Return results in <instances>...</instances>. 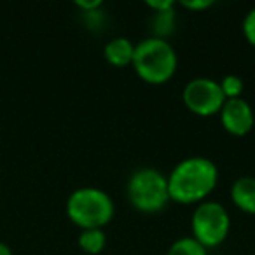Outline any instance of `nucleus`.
I'll return each mask as SVG.
<instances>
[{"instance_id": "obj_1", "label": "nucleus", "mask_w": 255, "mask_h": 255, "mask_svg": "<svg viewBox=\"0 0 255 255\" xmlns=\"http://www.w3.org/2000/svg\"><path fill=\"white\" fill-rule=\"evenodd\" d=\"M219 184V168L210 157L191 156L175 164L168 175L171 201L198 205L205 201Z\"/></svg>"}, {"instance_id": "obj_2", "label": "nucleus", "mask_w": 255, "mask_h": 255, "mask_svg": "<svg viewBox=\"0 0 255 255\" xmlns=\"http://www.w3.org/2000/svg\"><path fill=\"white\" fill-rule=\"evenodd\" d=\"M131 65L142 81L149 84H163L177 72L178 56L170 40L145 37L135 44Z\"/></svg>"}, {"instance_id": "obj_3", "label": "nucleus", "mask_w": 255, "mask_h": 255, "mask_svg": "<svg viewBox=\"0 0 255 255\" xmlns=\"http://www.w3.org/2000/svg\"><path fill=\"white\" fill-rule=\"evenodd\" d=\"M116 213L112 196L98 187H79L67 199V215L81 229H103Z\"/></svg>"}, {"instance_id": "obj_4", "label": "nucleus", "mask_w": 255, "mask_h": 255, "mask_svg": "<svg viewBox=\"0 0 255 255\" xmlns=\"http://www.w3.org/2000/svg\"><path fill=\"white\" fill-rule=\"evenodd\" d=\"M126 194L129 203L143 213H157L171 201L168 177L154 166L136 168L128 178Z\"/></svg>"}, {"instance_id": "obj_5", "label": "nucleus", "mask_w": 255, "mask_h": 255, "mask_svg": "<svg viewBox=\"0 0 255 255\" xmlns=\"http://www.w3.org/2000/svg\"><path fill=\"white\" fill-rule=\"evenodd\" d=\"M192 238L203 247L213 248L226 241L231 231V217L227 208L219 201L205 199L198 203L191 217Z\"/></svg>"}, {"instance_id": "obj_6", "label": "nucleus", "mask_w": 255, "mask_h": 255, "mask_svg": "<svg viewBox=\"0 0 255 255\" xmlns=\"http://www.w3.org/2000/svg\"><path fill=\"white\" fill-rule=\"evenodd\" d=\"M182 100L192 114L210 117L220 112L226 96L219 81L212 77H194L185 84Z\"/></svg>"}, {"instance_id": "obj_7", "label": "nucleus", "mask_w": 255, "mask_h": 255, "mask_svg": "<svg viewBox=\"0 0 255 255\" xmlns=\"http://www.w3.org/2000/svg\"><path fill=\"white\" fill-rule=\"evenodd\" d=\"M219 114L224 129L234 136H245L252 131L255 124L254 109L243 96L226 100Z\"/></svg>"}, {"instance_id": "obj_8", "label": "nucleus", "mask_w": 255, "mask_h": 255, "mask_svg": "<svg viewBox=\"0 0 255 255\" xmlns=\"http://www.w3.org/2000/svg\"><path fill=\"white\" fill-rule=\"evenodd\" d=\"M231 199L241 212L255 215V177L243 175L236 178L231 187Z\"/></svg>"}, {"instance_id": "obj_9", "label": "nucleus", "mask_w": 255, "mask_h": 255, "mask_svg": "<svg viewBox=\"0 0 255 255\" xmlns=\"http://www.w3.org/2000/svg\"><path fill=\"white\" fill-rule=\"evenodd\" d=\"M135 44L128 37H114L103 47V56L114 67H126L133 61Z\"/></svg>"}, {"instance_id": "obj_10", "label": "nucleus", "mask_w": 255, "mask_h": 255, "mask_svg": "<svg viewBox=\"0 0 255 255\" xmlns=\"http://www.w3.org/2000/svg\"><path fill=\"white\" fill-rule=\"evenodd\" d=\"M175 25H177V16H175V7L168 9V11L152 12L150 18V28H152V35L157 39L168 40V37L175 32Z\"/></svg>"}, {"instance_id": "obj_11", "label": "nucleus", "mask_w": 255, "mask_h": 255, "mask_svg": "<svg viewBox=\"0 0 255 255\" xmlns=\"http://www.w3.org/2000/svg\"><path fill=\"white\" fill-rule=\"evenodd\" d=\"M79 247L89 255H96L103 252L107 245V236L103 229H82L79 234Z\"/></svg>"}, {"instance_id": "obj_12", "label": "nucleus", "mask_w": 255, "mask_h": 255, "mask_svg": "<svg viewBox=\"0 0 255 255\" xmlns=\"http://www.w3.org/2000/svg\"><path fill=\"white\" fill-rule=\"evenodd\" d=\"M166 255H208V248L203 247L196 238L182 236L170 245Z\"/></svg>"}, {"instance_id": "obj_13", "label": "nucleus", "mask_w": 255, "mask_h": 255, "mask_svg": "<svg viewBox=\"0 0 255 255\" xmlns=\"http://www.w3.org/2000/svg\"><path fill=\"white\" fill-rule=\"evenodd\" d=\"M220 88H222V93H224V96H226V100L240 98V96L243 95L245 82L240 75L229 74L220 81Z\"/></svg>"}, {"instance_id": "obj_14", "label": "nucleus", "mask_w": 255, "mask_h": 255, "mask_svg": "<svg viewBox=\"0 0 255 255\" xmlns=\"http://www.w3.org/2000/svg\"><path fill=\"white\" fill-rule=\"evenodd\" d=\"M82 18H84V23L89 28L98 30V28H102L103 23H105V12H103V7H100V9H95V11L82 12Z\"/></svg>"}, {"instance_id": "obj_15", "label": "nucleus", "mask_w": 255, "mask_h": 255, "mask_svg": "<svg viewBox=\"0 0 255 255\" xmlns=\"http://www.w3.org/2000/svg\"><path fill=\"white\" fill-rule=\"evenodd\" d=\"M243 35L252 46L255 47V7H252L250 11L245 14L243 18Z\"/></svg>"}, {"instance_id": "obj_16", "label": "nucleus", "mask_w": 255, "mask_h": 255, "mask_svg": "<svg viewBox=\"0 0 255 255\" xmlns=\"http://www.w3.org/2000/svg\"><path fill=\"white\" fill-rule=\"evenodd\" d=\"M145 4H147V7L152 9L154 12L168 11V9H173L175 7L173 0H147Z\"/></svg>"}, {"instance_id": "obj_17", "label": "nucleus", "mask_w": 255, "mask_h": 255, "mask_svg": "<svg viewBox=\"0 0 255 255\" xmlns=\"http://www.w3.org/2000/svg\"><path fill=\"white\" fill-rule=\"evenodd\" d=\"M182 5L189 11H205V9L212 7L213 2L212 0H189V2L185 0V2H182Z\"/></svg>"}, {"instance_id": "obj_18", "label": "nucleus", "mask_w": 255, "mask_h": 255, "mask_svg": "<svg viewBox=\"0 0 255 255\" xmlns=\"http://www.w3.org/2000/svg\"><path fill=\"white\" fill-rule=\"evenodd\" d=\"M75 5H77L82 12H86V11H95V9L103 7V2L102 0H77Z\"/></svg>"}, {"instance_id": "obj_19", "label": "nucleus", "mask_w": 255, "mask_h": 255, "mask_svg": "<svg viewBox=\"0 0 255 255\" xmlns=\"http://www.w3.org/2000/svg\"><path fill=\"white\" fill-rule=\"evenodd\" d=\"M0 255H12L11 247L7 243H4V241H0Z\"/></svg>"}]
</instances>
